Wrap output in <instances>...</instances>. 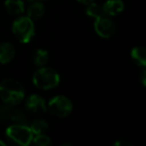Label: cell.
Returning a JSON list of instances; mask_svg holds the SVG:
<instances>
[{"instance_id":"23","label":"cell","mask_w":146,"mask_h":146,"mask_svg":"<svg viewBox=\"0 0 146 146\" xmlns=\"http://www.w3.org/2000/svg\"><path fill=\"white\" fill-rule=\"evenodd\" d=\"M37 1H41V0H37Z\"/></svg>"},{"instance_id":"17","label":"cell","mask_w":146,"mask_h":146,"mask_svg":"<svg viewBox=\"0 0 146 146\" xmlns=\"http://www.w3.org/2000/svg\"><path fill=\"white\" fill-rule=\"evenodd\" d=\"M10 119L17 124H26L27 122L26 117L23 114V112H21L20 110H13V113L11 115Z\"/></svg>"},{"instance_id":"14","label":"cell","mask_w":146,"mask_h":146,"mask_svg":"<svg viewBox=\"0 0 146 146\" xmlns=\"http://www.w3.org/2000/svg\"><path fill=\"white\" fill-rule=\"evenodd\" d=\"M29 127H30L32 133L36 135V134L44 133L48 129V124L44 119H35Z\"/></svg>"},{"instance_id":"4","label":"cell","mask_w":146,"mask_h":146,"mask_svg":"<svg viewBox=\"0 0 146 146\" xmlns=\"http://www.w3.org/2000/svg\"><path fill=\"white\" fill-rule=\"evenodd\" d=\"M6 136L13 142L22 146H27L32 142L33 133L26 124H12L6 129Z\"/></svg>"},{"instance_id":"12","label":"cell","mask_w":146,"mask_h":146,"mask_svg":"<svg viewBox=\"0 0 146 146\" xmlns=\"http://www.w3.org/2000/svg\"><path fill=\"white\" fill-rule=\"evenodd\" d=\"M131 58L137 65L144 67L146 64V51L142 46H136L131 50Z\"/></svg>"},{"instance_id":"19","label":"cell","mask_w":146,"mask_h":146,"mask_svg":"<svg viewBox=\"0 0 146 146\" xmlns=\"http://www.w3.org/2000/svg\"><path fill=\"white\" fill-rule=\"evenodd\" d=\"M114 145L115 146H131L132 144L129 143V142H127V141H124V140H122V141L121 140H119V141L115 142Z\"/></svg>"},{"instance_id":"7","label":"cell","mask_w":146,"mask_h":146,"mask_svg":"<svg viewBox=\"0 0 146 146\" xmlns=\"http://www.w3.org/2000/svg\"><path fill=\"white\" fill-rule=\"evenodd\" d=\"M25 106L30 113L36 114V115L45 113L47 110V105L44 99L38 94H32L29 96L26 99Z\"/></svg>"},{"instance_id":"1","label":"cell","mask_w":146,"mask_h":146,"mask_svg":"<svg viewBox=\"0 0 146 146\" xmlns=\"http://www.w3.org/2000/svg\"><path fill=\"white\" fill-rule=\"evenodd\" d=\"M24 88L17 80L6 78L0 83V98L7 105H17L24 99Z\"/></svg>"},{"instance_id":"16","label":"cell","mask_w":146,"mask_h":146,"mask_svg":"<svg viewBox=\"0 0 146 146\" xmlns=\"http://www.w3.org/2000/svg\"><path fill=\"white\" fill-rule=\"evenodd\" d=\"M32 141L34 142V144H36L38 146H48L52 143L50 137L44 133L36 134V136L32 138Z\"/></svg>"},{"instance_id":"9","label":"cell","mask_w":146,"mask_h":146,"mask_svg":"<svg viewBox=\"0 0 146 146\" xmlns=\"http://www.w3.org/2000/svg\"><path fill=\"white\" fill-rule=\"evenodd\" d=\"M15 56V48L10 43H1L0 44V63L6 64L10 62Z\"/></svg>"},{"instance_id":"13","label":"cell","mask_w":146,"mask_h":146,"mask_svg":"<svg viewBox=\"0 0 146 146\" xmlns=\"http://www.w3.org/2000/svg\"><path fill=\"white\" fill-rule=\"evenodd\" d=\"M86 14L88 16L92 17V18H97V17L103 15V10H102V5H99L95 2H90L87 4V7H86Z\"/></svg>"},{"instance_id":"18","label":"cell","mask_w":146,"mask_h":146,"mask_svg":"<svg viewBox=\"0 0 146 146\" xmlns=\"http://www.w3.org/2000/svg\"><path fill=\"white\" fill-rule=\"evenodd\" d=\"M13 113V109L10 107V105H4L2 107H0V116L3 120L10 119L11 115Z\"/></svg>"},{"instance_id":"22","label":"cell","mask_w":146,"mask_h":146,"mask_svg":"<svg viewBox=\"0 0 146 146\" xmlns=\"http://www.w3.org/2000/svg\"><path fill=\"white\" fill-rule=\"evenodd\" d=\"M5 145H6V143L4 141H2V140H0V146H5Z\"/></svg>"},{"instance_id":"5","label":"cell","mask_w":146,"mask_h":146,"mask_svg":"<svg viewBox=\"0 0 146 146\" xmlns=\"http://www.w3.org/2000/svg\"><path fill=\"white\" fill-rule=\"evenodd\" d=\"M47 109L54 116L64 118L71 113V111L73 109V105H72V102L66 96L58 95L53 97L48 102Z\"/></svg>"},{"instance_id":"10","label":"cell","mask_w":146,"mask_h":146,"mask_svg":"<svg viewBox=\"0 0 146 146\" xmlns=\"http://www.w3.org/2000/svg\"><path fill=\"white\" fill-rule=\"evenodd\" d=\"M5 9H6L7 13L13 15V16L20 15L25 11L24 3L22 0H6Z\"/></svg>"},{"instance_id":"2","label":"cell","mask_w":146,"mask_h":146,"mask_svg":"<svg viewBox=\"0 0 146 146\" xmlns=\"http://www.w3.org/2000/svg\"><path fill=\"white\" fill-rule=\"evenodd\" d=\"M33 84L37 88L48 90L58 86L60 75L56 70L50 67H40L33 74Z\"/></svg>"},{"instance_id":"15","label":"cell","mask_w":146,"mask_h":146,"mask_svg":"<svg viewBox=\"0 0 146 146\" xmlns=\"http://www.w3.org/2000/svg\"><path fill=\"white\" fill-rule=\"evenodd\" d=\"M49 54L44 49H38L34 53V63L39 67H42L48 62Z\"/></svg>"},{"instance_id":"21","label":"cell","mask_w":146,"mask_h":146,"mask_svg":"<svg viewBox=\"0 0 146 146\" xmlns=\"http://www.w3.org/2000/svg\"><path fill=\"white\" fill-rule=\"evenodd\" d=\"M77 1L80 3H83V4H88V3L92 2V1H94V0H77Z\"/></svg>"},{"instance_id":"3","label":"cell","mask_w":146,"mask_h":146,"mask_svg":"<svg viewBox=\"0 0 146 146\" xmlns=\"http://www.w3.org/2000/svg\"><path fill=\"white\" fill-rule=\"evenodd\" d=\"M12 32L21 43H28L35 35L34 22L28 16L16 19L12 24Z\"/></svg>"},{"instance_id":"11","label":"cell","mask_w":146,"mask_h":146,"mask_svg":"<svg viewBox=\"0 0 146 146\" xmlns=\"http://www.w3.org/2000/svg\"><path fill=\"white\" fill-rule=\"evenodd\" d=\"M44 12H45V7L40 2H33L27 8V16L32 19V20L41 18L44 15Z\"/></svg>"},{"instance_id":"8","label":"cell","mask_w":146,"mask_h":146,"mask_svg":"<svg viewBox=\"0 0 146 146\" xmlns=\"http://www.w3.org/2000/svg\"><path fill=\"white\" fill-rule=\"evenodd\" d=\"M102 10L107 16H116L123 12L124 3L122 0H107L102 5Z\"/></svg>"},{"instance_id":"20","label":"cell","mask_w":146,"mask_h":146,"mask_svg":"<svg viewBox=\"0 0 146 146\" xmlns=\"http://www.w3.org/2000/svg\"><path fill=\"white\" fill-rule=\"evenodd\" d=\"M140 80H141V83L143 86H145V82H146V70L143 69L141 72V75H140Z\"/></svg>"},{"instance_id":"6","label":"cell","mask_w":146,"mask_h":146,"mask_svg":"<svg viewBox=\"0 0 146 146\" xmlns=\"http://www.w3.org/2000/svg\"><path fill=\"white\" fill-rule=\"evenodd\" d=\"M94 30L98 36L102 38H109L113 36L116 30V25L110 16L103 14L95 18L94 22Z\"/></svg>"}]
</instances>
